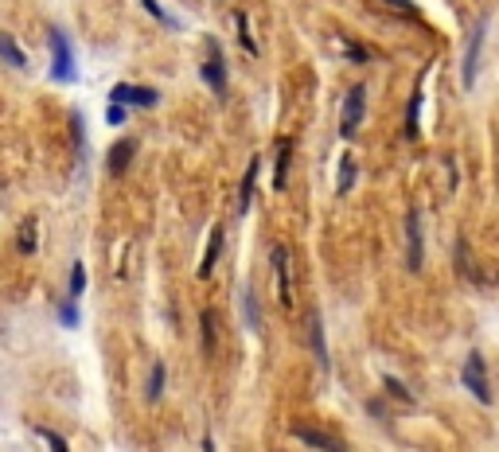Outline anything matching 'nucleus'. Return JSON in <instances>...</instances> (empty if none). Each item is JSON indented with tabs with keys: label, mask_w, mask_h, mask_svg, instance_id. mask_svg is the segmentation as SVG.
Segmentation results:
<instances>
[{
	"label": "nucleus",
	"mask_w": 499,
	"mask_h": 452,
	"mask_svg": "<svg viewBox=\"0 0 499 452\" xmlns=\"http://www.w3.org/2000/svg\"><path fill=\"white\" fill-rule=\"evenodd\" d=\"M461 382L464 390L472 394V398L480 401V406H492L495 394H492V378H488V363L480 351H468V359H464V371H461Z\"/></svg>",
	"instance_id": "obj_1"
},
{
	"label": "nucleus",
	"mask_w": 499,
	"mask_h": 452,
	"mask_svg": "<svg viewBox=\"0 0 499 452\" xmlns=\"http://www.w3.org/2000/svg\"><path fill=\"white\" fill-rule=\"evenodd\" d=\"M363 117H367V82H355V86L344 94V110H339V137L351 141V137L359 133Z\"/></svg>",
	"instance_id": "obj_2"
},
{
	"label": "nucleus",
	"mask_w": 499,
	"mask_h": 452,
	"mask_svg": "<svg viewBox=\"0 0 499 452\" xmlns=\"http://www.w3.org/2000/svg\"><path fill=\"white\" fill-rule=\"evenodd\" d=\"M488 28H492V16L484 12V16L476 20V28H472V36H468V51H464V63H461V82H464V90H472V86H476V78H480V55H484Z\"/></svg>",
	"instance_id": "obj_3"
},
{
	"label": "nucleus",
	"mask_w": 499,
	"mask_h": 452,
	"mask_svg": "<svg viewBox=\"0 0 499 452\" xmlns=\"http://www.w3.org/2000/svg\"><path fill=\"white\" fill-rule=\"evenodd\" d=\"M47 47H51V78L55 82H74V51L63 28H47Z\"/></svg>",
	"instance_id": "obj_4"
},
{
	"label": "nucleus",
	"mask_w": 499,
	"mask_h": 452,
	"mask_svg": "<svg viewBox=\"0 0 499 452\" xmlns=\"http://www.w3.org/2000/svg\"><path fill=\"white\" fill-rule=\"evenodd\" d=\"M203 67H199V75H203V82L215 90V94H227V59H222V47H219V39L215 36H207L203 39Z\"/></svg>",
	"instance_id": "obj_5"
},
{
	"label": "nucleus",
	"mask_w": 499,
	"mask_h": 452,
	"mask_svg": "<svg viewBox=\"0 0 499 452\" xmlns=\"http://www.w3.org/2000/svg\"><path fill=\"white\" fill-rule=\"evenodd\" d=\"M406 266H410V273H421V266H426V242H421V207H418V203L406 211Z\"/></svg>",
	"instance_id": "obj_6"
},
{
	"label": "nucleus",
	"mask_w": 499,
	"mask_h": 452,
	"mask_svg": "<svg viewBox=\"0 0 499 452\" xmlns=\"http://www.w3.org/2000/svg\"><path fill=\"white\" fill-rule=\"evenodd\" d=\"M269 266H273V289H277L281 308H293V269H289V250L285 246H273Z\"/></svg>",
	"instance_id": "obj_7"
},
{
	"label": "nucleus",
	"mask_w": 499,
	"mask_h": 452,
	"mask_svg": "<svg viewBox=\"0 0 499 452\" xmlns=\"http://www.w3.org/2000/svg\"><path fill=\"white\" fill-rule=\"evenodd\" d=\"M110 102H118V105H137V110H153L156 102H160V90H153V86H133V82H118V86L110 90Z\"/></svg>",
	"instance_id": "obj_8"
},
{
	"label": "nucleus",
	"mask_w": 499,
	"mask_h": 452,
	"mask_svg": "<svg viewBox=\"0 0 499 452\" xmlns=\"http://www.w3.org/2000/svg\"><path fill=\"white\" fill-rule=\"evenodd\" d=\"M426 75L421 70L418 82H413V94H410V105H406V125H402V137L406 141H421V102H426Z\"/></svg>",
	"instance_id": "obj_9"
},
{
	"label": "nucleus",
	"mask_w": 499,
	"mask_h": 452,
	"mask_svg": "<svg viewBox=\"0 0 499 452\" xmlns=\"http://www.w3.org/2000/svg\"><path fill=\"white\" fill-rule=\"evenodd\" d=\"M137 137H121V141L110 144V152H106V168H110V176H125L133 164V156H137Z\"/></svg>",
	"instance_id": "obj_10"
},
{
	"label": "nucleus",
	"mask_w": 499,
	"mask_h": 452,
	"mask_svg": "<svg viewBox=\"0 0 499 452\" xmlns=\"http://www.w3.org/2000/svg\"><path fill=\"white\" fill-rule=\"evenodd\" d=\"M293 149H297V144H293V137H277V144H273V191H285Z\"/></svg>",
	"instance_id": "obj_11"
},
{
	"label": "nucleus",
	"mask_w": 499,
	"mask_h": 452,
	"mask_svg": "<svg viewBox=\"0 0 499 452\" xmlns=\"http://www.w3.org/2000/svg\"><path fill=\"white\" fill-rule=\"evenodd\" d=\"M309 347L316 355V367L328 371L331 359H328V335H324V316H320V312H309Z\"/></svg>",
	"instance_id": "obj_12"
},
{
	"label": "nucleus",
	"mask_w": 499,
	"mask_h": 452,
	"mask_svg": "<svg viewBox=\"0 0 499 452\" xmlns=\"http://www.w3.org/2000/svg\"><path fill=\"white\" fill-rule=\"evenodd\" d=\"M293 437H297V441H304V445L316 448V452H347L344 441L328 437V433H320V429H309V425H293Z\"/></svg>",
	"instance_id": "obj_13"
},
{
	"label": "nucleus",
	"mask_w": 499,
	"mask_h": 452,
	"mask_svg": "<svg viewBox=\"0 0 499 452\" xmlns=\"http://www.w3.org/2000/svg\"><path fill=\"white\" fill-rule=\"evenodd\" d=\"M257 172H262V156H250V168L242 176V191H238V215H250V203L257 191Z\"/></svg>",
	"instance_id": "obj_14"
},
{
	"label": "nucleus",
	"mask_w": 499,
	"mask_h": 452,
	"mask_svg": "<svg viewBox=\"0 0 499 452\" xmlns=\"http://www.w3.org/2000/svg\"><path fill=\"white\" fill-rule=\"evenodd\" d=\"M219 253H222V226H215L211 230V238H207V250H203V261H199V281H207V277L215 273V261H219Z\"/></svg>",
	"instance_id": "obj_15"
},
{
	"label": "nucleus",
	"mask_w": 499,
	"mask_h": 452,
	"mask_svg": "<svg viewBox=\"0 0 499 452\" xmlns=\"http://www.w3.org/2000/svg\"><path fill=\"white\" fill-rule=\"evenodd\" d=\"M199 351H203V359H215V351H219V335H215V312H203V316H199Z\"/></svg>",
	"instance_id": "obj_16"
},
{
	"label": "nucleus",
	"mask_w": 499,
	"mask_h": 452,
	"mask_svg": "<svg viewBox=\"0 0 499 452\" xmlns=\"http://www.w3.org/2000/svg\"><path fill=\"white\" fill-rule=\"evenodd\" d=\"M355 179H359V160L344 152V160H339V172H336V195H351Z\"/></svg>",
	"instance_id": "obj_17"
},
{
	"label": "nucleus",
	"mask_w": 499,
	"mask_h": 452,
	"mask_svg": "<svg viewBox=\"0 0 499 452\" xmlns=\"http://www.w3.org/2000/svg\"><path fill=\"white\" fill-rule=\"evenodd\" d=\"M242 316H246V327L250 332H262V304H257V293H254V285H246L242 289Z\"/></svg>",
	"instance_id": "obj_18"
},
{
	"label": "nucleus",
	"mask_w": 499,
	"mask_h": 452,
	"mask_svg": "<svg viewBox=\"0 0 499 452\" xmlns=\"http://www.w3.org/2000/svg\"><path fill=\"white\" fill-rule=\"evenodd\" d=\"M0 63H4V67H12V70H28V55L16 47L12 36H0Z\"/></svg>",
	"instance_id": "obj_19"
},
{
	"label": "nucleus",
	"mask_w": 499,
	"mask_h": 452,
	"mask_svg": "<svg viewBox=\"0 0 499 452\" xmlns=\"http://www.w3.org/2000/svg\"><path fill=\"white\" fill-rule=\"evenodd\" d=\"M235 28H238V47L257 59V43H254V31H250V16L242 12V8H235Z\"/></svg>",
	"instance_id": "obj_20"
},
{
	"label": "nucleus",
	"mask_w": 499,
	"mask_h": 452,
	"mask_svg": "<svg viewBox=\"0 0 499 452\" xmlns=\"http://www.w3.org/2000/svg\"><path fill=\"white\" fill-rule=\"evenodd\" d=\"M164 378H168V367L156 359L153 363V374H148V390H145V398L148 401H160V394H164Z\"/></svg>",
	"instance_id": "obj_21"
},
{
	"label": "nucleus",
	"mask_w": 499,
	"mask_h": 452,
	"mask_svg": "<svg viewBox=\"0 0 499 452\" xmlns=\"http://www.w3.org/2000/svg\"><path fill=\"white\" fill-rule=\"evenodd\" d=\"M382 386H386V394H390V398H394V401H402V406H413V390H410V386L402 382V378L386 374V378H382Z\"/></svg>",
	"instance_id": "obj_22"
},
{
	"label": "nucleus",
	"mask_w": 499,
	"mask_h": 452,
	"mask_svg": "<svg viewBox=\"0 0 499 452\" xmlns=\"http://www.w3.org/2000/svg\"><path fill=\"white\" fill-rule=\"evenodd\" d=\"M82 289H86V266L74 261V266H71V281H66V300H78Z\"/></svg>",
	"instance_id": "obj_23"
},
{
	"label": "nucleus",
	"mask_w": 499,
	"mask_h": 452,
	"mask_svg": "<svg viewBox=\"0 0 499 452\" xmlns=\"http://www.w3.org/2000/svg\"><path fill=\"white\" fill-rule=\"evenodd\" d=\"M16 250H20L24 258H31V253H36V223H31V219L20 226V238H16Z\"/></svg>",
	"instance_id": "obj_24"
},
{
	"label": "nucleus",
	"mask_w": 499,
	"mask_h": 452,
	"mask_svg": "<svg viewBox=\"0 0 499 452\" xmlns=\"http://www.w3.org/2000/svg\"><path fill=\"white\" fill-rule=\"evenodd\" d=\"M344 59L355 63V67H363V63H371V51H367V47H359L355 39H344Z\"/></svg>",
	"instance_id": "obj_25"
},
{
	"label": "nucleus",
	"mask_w": 499,
	"mask_h": 452,
	"mask_svg": "<svg viewBox=\"0 0 499 452\" xmlns=\"http://www.w3.org/2000/svg\"><path fill=\"white\" fill-rule=\"evenodd\" d=\"M59 320H63V327H78V320H82L78 300H63L59 304Z\"/></svg>",
	"instance_id": "obj_26"
},
{
	"label": "nucleus",
	"mask_w": 499,
	"mask_h": 452,
	"mask_svg": "<svg viewBox=\"0 0 499 452\" xmlns=\"http://www.w3.org/2000/svg\"><path fill=\"white\" fill-rule=\"evenodd\" d=\"M140 4H145V12H148V16H153V20H160V23H164V28H180V23H176V20H172V16H168V12H164V8H160V4H156V0H140Z\"/></svg>",
	"instance_id": "obj_27"
},
{
	"label": "nucleus",
	"mask_w": 499,
	"mask_h": 452,
	"mask_svg": "<svg viewBox=\"0 0 499 452\" xmlns=\"http://www.w3.org/2000/svg\"><path fill=\"white\" fill-rule=\"evenodd\" d=\"M39 437L47 441V448H51V452H71V445H66V441H63L55 429H47V425H39Z\"/></svg>",
	"instance_id": "obj_28"
},
{
	"label": "nucleus",
	"mask_w": 499,
	"mask_h": 452,
	"mask_svg": "<svg viewBox=\"0 0 499 452\" xmlns=\"http://www.w3.org/2000/svg\"><path fill=\"white\" fill-rule=\"evenodd\" d=\"M125 121H129V110H125V105H118V102H110L106 105V125H125Z\"/></svg>",
	"instance_id": "obj_29"
},
{
	"label": "nucleus",
	"mask_w": 499,
	"mask_h": 452,
	"mask_svg": "<svg viewBox=\"0 0 499 452\" xmlns=\"http://www.w3.org/2000/svg\"><path fill=\"white\" fill-rule=\"evenodd\" d=\"M386 4H394L398 12H406V16H418V8H413V0H386Z\"/></svg>",
	"instance_id": "obj_30"
},
{
	"label": "nucleus",
	"mask_w": 499,
	"mask_h": 452,
	"mask_svg": "<svg viewBox=\"0 0 499 452\" xmlns=\"http://www.w3.org/2000/svg\"><path fill=\"white\" fill-rule=\"evenodd\" d=\"M203 452H215V441L211 437H203Z\"/></svg>",
	"instance_id": "obj_31"
}]
</instances>
